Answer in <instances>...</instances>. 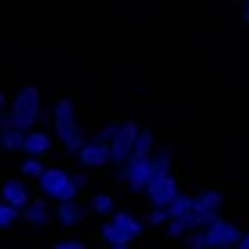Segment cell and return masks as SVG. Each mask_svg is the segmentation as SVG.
I'll use <instances>...</instances> for the list:
<instances>
[{"mask_svg": "<svg viewBox=\"0 0 249 249\" xmlns=\"http://www.w3.org/2000/svg\"><path fill=\"white\" fill-rule=\"evenodd\" d=\"M52 129H55V137L60 140V145L66 154H77L85 142L80 129V118H77V107H74L71 99H58L55 102V110H52Z\"/></svg>", "mask_w": 249, "mask_h": 249, "instance_id": "1", "label": "cell"}, {"mask_svg": "<svg viewBox=\"0 0 249 249\" xmlns=\"http://www.w3.org/2000/svg\"><path fill=\"white\" fill-rule=\"evenodd\" d=\"M38 118H41V90L36 85H25L8 104V124L28 134L30 129H36Z\"/></svg>", "mask_w": 249, "mask_h": 249, "instance_id": "2", "label": "cell"}, {"mask_svg": "<svg viewBox=\"0 0 249 249\" xmlns=\"http://www.w3.org/2000/svg\"><path fill=\"white\" fill-rule=\"evenodd\" d=\"M222 208H225V195L219 189H200L197 195H192V213L186 225V233H197L205 230L208 225H213L216 219H222Z\"/></svg>", "mask_w": 249, "mask_h": 249, "instance_id": "3", "label": "cell"}, {"mask_svg": "<svg viewBox=\"0 0 249 249\" xmlns=\"http://www.w3.org/2000/svg\"><path fill=\"white\" fill-rule=\"evenodd\" d=\"M38 186H41V195H44L47 200H52V203H74L77 200V195H80V186H77V181L71 178V173L63 167H47L44 176L38 178Z\"/></svg>", "mask_w": 249, "mask_h": 249, "instance_id": "4", "label": "cell"}, {"mask_svg": "<svg viewBox=\"0 0 249 249\" xmlns=\"http://www.w3.org/2000/svg\"><path fill=\"white\" fill-rule=\"evenodd\" d=\"M205 249H235L238 241L244 238V227H238L235 222L216 219L213 225H208L205 230H200Z\"/></svg>", "mask_w": 249, "mask_h": 249, "instance_id": "5", "label": "cell"}, {"mask_svg": "<svg viewBox=\"0 0 249 249\" xmlns=\"http://www.w3.org/2000/svg\"><path fill=\"white\" fill-rule=\"evenodd\" d=\"M137 132H140V124L137 121H121L118 126L115 137L110 140V164H118V167H124L129 156H132V148H134V140H137Z\"/></svg>", "mask_w": 249, "mask_h": 249, "instance_id": "6", "label": "cell"}, {"mask_svg": "<svg viewBox=\"0 0 249 249\" xmlns=\"http://www.w3.org/2000/svg\"><path fill=\"white\" fill-rule=\"evenodd\" d=\"M178 192H181V186H178L176 176H161L145 189V197L151 203V208H167Z\"/></svg>", "mask_w": 249, "mask_h": 249, "instance_id": "7", "label": "cell"}, {"mask_svg": "<svg viewBox=\"0 0 249 249\" xmlns=\"http://www.w3.org/2000/svg\"><path fill=\"white\" fill-rule=\"evenodd\" d=\"M0 203H6L14 211H25L28 208L30 192H28L22 178H8V181H3V186H0Z\"/></svg>", "mask_w": 249, "mask_h": 249, "instance_id": "8", "label": "cell"}, {"mask_svg": "<svg viewBox=\"0 0 249 249\" xmlns=\"http://www.w3.org/2000/svg\"><path fill=\"white\" fill-rule=\"evenodd\" d=\"M77 161H80V167H107L110 164V151H107V145H102V142H96V140H85L82 142V148L77 151Z\"/></svg>", "mask_w": 249, "mask_h": 249, "instance_id": "9", "label": "cell"}, {"mask_svg": "<svg viewBox=\"0 0 249 249\" xmlns=\"http://www.w3.org/2000/svg\"><path fill=\"white\" fill-rule=\"evenodd\" d=\"M52 151V134H47L44 129H30L25 134V142H22V154L28 159H38L44 161V156Z\"/></svg>", "mask_w": 249, "mask_h": 249, "instance_id": "10", "label": "cell"}, {"mask_svg": "<svg viewBox=\"0 0 249 249\" xmlns=\"http://www.w3.org/2000/svg\"><path fill=\"white\" fill-rule=\"evenodd\" d=\"M154 154H156V134H154V129H148V126L142 129V126H140L129 159H148V156H154Z\"/></svg>", "mask_w": 249, "mask_h": 249, "instance_id": "11", "label": "cell"}, {"mask_svg": "<svg viewBox=\"0 0 249 249\" xmlns=\"http://www.w3.org/2000/svg\"><path fill=\"white\" fill-rule=\"evenodd\" d=\"M19 219H22L25 225H30V227H44V225H50L52 213L47 211V205L41 203V200H30L28 208L19 211Z\"/></svg>", "mask_w": 249, "mask_h": 249, "instance_id": "12", "label": "cell"}, {"mask_svg": "<svg viewBox=\"0 0 249 249\" xmlns=\"http://www.w3.org/2000/svg\"><path fill=\"white\" fill-rule=\"evenodd\" d=\"M55 219L63 227H77V225L85 222V208H82L77 200H74V203H63V205L55 208Z\"/></svg>", "mask_w": 249, "mask_h": 249, "instance_id": "13", "label": "cell"}, {"mask_svg": "<svg viewBox=\"0 0 249 249\" xmlns=\"http://www.w3.org/2000/svg\"><path fill=\"white\" fill-rule=\"evenodd\" d=\"M192 213V192H178L176 197H173V203L167 205V216L170 222H186Z\"/></svg>", "mask_w": 249, "mask_h": 249, "instance_id": "14", "label": "cell"}, {"mask_svg": "<svg viewBox=\"0 0 249 249\" xmlns=\"http://www.w3.org/2000/svg\"><path fill=\"white\" fill-rule=\"evenodd\" d=\"M99 241L110 244L112 249H121V247H132V238H129V233H124L118 225H112V222H104L102 227H99Z\"/></svg>", "mask_w": 249, "mask_h": 249, "instance_id": "15", "label": "cell"}, {"mask_svg": "<svg viewBox=\"0 0 249 249\" xmlns=\"http://www.w3.org/2000/svg\"><path fill=\"white\" fill-rule=\"evenodd\" d=\"M110 222H112V225H118L124 233H129V238H132V241H137L140 235H142V225H140V222L134 219L129 211H115L110 216Z\"/></svg>", "mask_w": 249, "mask_h": 249, "instance_id": "16", "label": "cell"}, {"mask_svg": "<svg viewBox=\"0 0 249 249\" xmlns=\"http://www.w3.org/2000/svg\"><path fill=\"white\" fill-rule=\"evenodd\" d=\"M22 142H25V132L14 129L11 124H6L3 129H0V145H3V151L17 154V151H22Z\"/></svg>", "mask_w": 249, "mask_h": 249, "instance_id": "17", "label": "cell"}, {"mask_svg": "<svg viewBox=\"0 0 249 249\" xmlns=\"http://www.w3.org/2000/svg\"><path fill=\"white\" fill-rule=\"evenodd\" d=\"M170 167H173V154H170L167 148L164 151H156L151 156V183L161 176H170Z\"/></svg>", "mask_w": 249, "mask_h": 249, "instance_id": "18", "label": "cell"}, {"mask_svg": "<svg viewBox=\"0 0 249 249\" xmlns=\"http://www.w3.org/2000/svg\"><path fill=\"white\" fill-rule=\"evenodd\" d=\"M90 211L96 216H112L115 213V197H112L110 192H96L93 197H90Z\"/></svg>", "mask_w": 249, "mask_h": 249, "instance_id": "19", "label": "cell"}, {"mask_svg": "<svg viewBox=\"0 0 249 249\" xmlns=\"http://www.w3.org/2000/svg\"><path fill=\"white\" fill-rule=\"evenodd\" d=\"M44 161H38V159H25L22 161V167H19V176L22 178H30V181H38V178L44 176Z\"/></svg>", "mask_w": 249, "mask_h": 249, "instance_id": "20", "label": "cell"}, {"mask_svg": "<svg viewBox=\"0 0 249 249\" xmlns=\"http://www.w3.org/2000/svg\"><path fill=\"white\" fill-rule=\"evenodd\" d=\"M19 222V211L8 208L6 203H0V230H11Z\"/></svg>", "mask_w": 249, "mask_h": 249, "instance_id": "21", "label": "cell"}, {"mask_svg": "<svg viewBox=\"0 0 249 249\" xmlns=\"http://www.w3.org/2000/svg\"><path fill=\"white\" fill-rule=\"evenodd\" d=\"M118 126H121V121H110V124H104L102 129H99V134H96V142H102V145H110V140L115 137Z\"/></svg>", "mask_w": 249, "mask_h": 249, "instance_id": "22", "label": "cell"}, {"mask_svg": "<svg viewBox=\"0 0 249 249\" xmlns=\"http://www.w3.org/2000/svg\"><path fill=\"white\" fill-rule=\"evenodd\" d=\"M148 222H151L154 227H164L170 222L167 208H151V211H148Z\"/></svg>", "mask_w": 249, "mask_h": 249, "instance_id": "23", "label": "cell"}, {"mask_svg": "<svg viewBox=\"0 0 249 249\" xmlns=\"http://www.w3.org/2000/svg\"><path fill=\"white\" fill-rule=\"evenodd\" d=\"M52 249H88V244L77 241V238H66V241H58Z\"/></svg>", "mask_w": 249, "mask_h": 249, "instance_id": "24", "label": "cell"}, {"mask_svg": "<svg viewBox=\"0 0 249 249\" xmlns=\"http://www.w3.org/2000/svg\"><path fill=\"white\" fill-rule=\"evenodd\" d=\"M8 124V102H6V93L0 90V129Z\"/></svg>", "mask_w": 249, "mask_h": 249, "instance_id": "25", "label": "cell"}, {"mask_svg": "<svg viewBox=\"0 0 249 249\" xmlns=\"http://www.w3.org/2000/svg\"><path fill=\"white\" fill-rule=\"evenodd\" d=\"M186 247H189V249H205V247H203V235H200V230H197V233H189V235H186Z\"/></svg>", "mask_w": 249, "mask_h": 249, "instance_id": "26", "label": "cell"}, {"mask_svg": "<svg viewBox=\"0 0 249 249\" xmlns=\"http://www.w3.org/2000/svg\"><path fill=\"white\" fill-rule=\"evenodd\" d=\"M235 249H249V230H244V238L238 241V247Z\"/></svg>", "mask_w": 249, "mask_h": 249, "instance_id": "27", "label": "cell"}, {"mask_svg": "<svg viewBox=\"0 0 249 249\" xmlns=\"http://www.w3.org/2000/svg\"><path fill=\"white\" fill-rule=\"evenodd\" d=\"M241 22L249 25V3H244V14H241Z\"/></svg>", "mask_w": 249, "mask_h": 249, "instance_id": "28", "label": "cell"}, {"mask_svg": "<svg viewBox=\"0 0 249 249\" xmlns=\"http://www.w3.org/2000/svg\"><path fill=\"white\" fill-rule=\"evenodd\" d=\"M121 249H129V247H121Z\"/></svg>", "mask_w": 249, "mask_h": 249, "instance_id": "29", "label": "cell"}]
</instances>
